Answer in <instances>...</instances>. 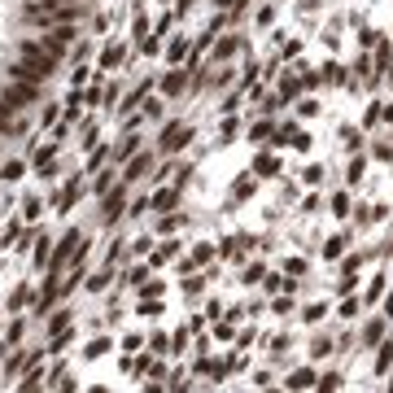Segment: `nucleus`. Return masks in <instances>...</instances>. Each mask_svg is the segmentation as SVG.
<instances>
[{
	"label": "nucleus",
	"mask_w": 393,
	"mask_h": 393,
	"mask_svg": "<svg viewBox=\"0 0 393 393\" xmlns=\"http://www.w3.org/2000/svg\"><path fill=\"white\" fill-rule=\"evenodd\" d=\"M118 214H123V197L114 193V197H105V223H114Z\"/></svg>",
	"instance_id": "obj_7"
},
{
	"label": "nucleus",
	"mask_w": 393,
	"mask_h": 393,
	"mask_svg": "<svg viewBox=\"0 0 393 393\" xmlns=\"http://www.w3.org/2000/svg\"><path fill=\"white\" fill-rule=\"evenodd\" d=\"M280 92H284V101H289V97H297V79H293V75H284V83H280Z\"/></svg>",
	"instance_id": "obj_13"
},
{
	"label": "nucleus",
	"mask_w": 393,
	"mask_h": 393,
	"mask_svg": "<svg viewBox=\"0 0 393 393\" xmlns=\"http://www.w3.org/2000/svg\"><path fill=\"white\" fill-rule=\"evenodd\" d=\"M5 75L14 79V83H35V88H44V79H49V70H40V66H31V62H22V57H18V62L5 70Z\"/></svg>",
	"instance_id": "obj_1"
},
{
	"label": "nucleus",
	"mask_w": 393,
	"mask_h": 393,
	"mask_svg": "<svg viewBox=\"0 0 393 393\" xmlns=\"http://www.w3.org/2000/svg\"><path fill=\"white\" fill-rule=\"evenodd\" d=\"M57 118H62V110H57V105H49V110H44V127H53Z\"/></svg>",
	"instance_id": "obj_18"
},
{
	"label": "nucleus",
	"mask_w": 393,
	"mask_h": 393,
	"mask_svg": "<svg viewBox=\"0 0 393 393\" xmlns=\"http://www.w3.org/2000/svg\"><path fill=\"white\" fill-rule=\"evenodd\" d=\"M171 201H175V188H162V193L153 197V206H158V210H166V206H171Z\"/></svg>",
	"instance_id": "obj_11"
},
{
	"label": "nucleus",
	"mask_w": 393,
	"mask_h": 393,
	"mask_svg": "<svg viewBox=\"0 0 393 393\" xmlns=\"http://www.w3.org/2000/svg\"><path fill=\"white\" fill-rule=\"evenodd\" d=\"M328 83H345V70L341 66H328Z\"/></svg>",
	"instance_id": "obj_19"
},
{
	"label": "nucleus",
	"mask_w": 393,
	"mask_h": 393,
	"mask_svg": "<svg viewBox=\"0 0 393 393\" xmlns=\"http://www.w3.org/2000/svg\"><path fill=\"white\" fill-rule=\"evenodd\" d=\"M184 83H188V79L180 75V70H171V75L162 79V92H166V97H180V92H184Z\"/></svg>",
	"instance_id": "obj_6"
},
{
	"label": "nucleus",
	"mask_w": 393,
	"mask_h": 393,
	"mask_svg": "<svg viewBox=\"0 0 393 393\" xmlns=\"http://www.w3.org/2000/svg\"><path fill=\"white\" fill-rule=\"evenodd\" d=\"M114 158V149H92V158H88V166H92V171H97V166H105V162H110Z\"/></svg>",
	"instance_id": "obj_10"
},
{
	"label": "nucleus",
	"mask_w": 393,
	"mask_h": 393,
	"mask_svg": "<svg viewBox=\"0 0 393 393\" xmlns=\"http://www.w3.org/2000/svg\"><path fill=\"white\" fill-rule=\"evenodd\" d=\"M188 140H193V127H184V123H166L162 127V149L166 153H180Z\"/></svg>",
	"instance_id": "obj_2"
},
{
	"label": "nucleus",
	"mask_w": 393,
	"mask_h": 393,
	"mask_svg": "<svg viewBox=\"0 0 393 393\" xmlns=\"http://www.w3.org/2000/svg\"><path fill=\"white\" fill-rule=\"evenodd\" d=\"M118 62H123V49H118V44H114V49H105V53H101V70H114Z\"/></svg>",
	"instance_id": "obj_8"
},
{
	"label": "nucleus",
	"mask_w": 393,
	"mask_h": 393,
	"mask_svg": "<svg viewBox=\"0 0 393 393\" xmlns=\"http://www.w3.org/2000/svg\"><path fill=\"white\" fill-rule=\"evenodd\" d=\"M214 5H223V9H232V5H236V0H214Z\"/></svg>",
	"instance_id": "obj_20"
},
{
	"label": "nucleus",
	"mask_w": 393,
	"mask_h": 393,
	"mask_svg": "<svg viewBox=\"0 0 393 393\" xmlns=\"http://www.w3.org/2000/svg\"><path fill=\"white\" fill-rule=\"evenodd\" d=\"M101 97H105V92H101V88H88V92H83V105H97Z\"/></svg>",
	"instance_id": "obj_16"
},
{
	"label": "nucleus",
	"mask_w": 393,
	"mask_h": 393,
	"mask_svg": "<svg viewBox=\"0 0 393 393\" xmlns=\"http://www.w3.org/2000/svg\"><path fill=\"white\" fill-rule=\"evenodd\" d=\"M9 127H14V105L0 97V131H9Z\"/></svg>",
	"instance_id": "obj_9"
},
{
	"label": "nucleus",
	"mask_w": 393,
	"mask_h": 393,
	"mask_svg": "<svg viewBox=\"0 0 393 393\" xmlns=\"http://www.w3.org/2000/svg\"><path fill=\"white\" fill-rule=\"evenodd\" d=\"M22 171H27V166H22V162H5V180H18Z\"/></svg>",
	"instance_id": "obj_14"
},
{
	"label": "nucleus",
	"mask_w": 393,
	"mask_h": 393,
	"mask_svg": "<svg viewBox=\"0 0 393 393\" xmlns=\"http://www.w3.org/2000/svg\"><path fill=\"white\" fill-rule=\"evenodd\" d=\"M136 153H140V136H136V131H131V136L123 140V145L114 149V162H131V158H136Z\"/></svg>",
	"instance_id": "obj_5"
},
{
	"label": "nucleus",
	"mask_w": 393,
	"mask_h": 393,
	"mask_svg": "<svg viewBox=\"0 0 393 393\" xmlns=\"http://www.w3.org/2000/svg\"><path fill=\"white\" fill-rule=\"evenodd\" d=\"M254 166H258V171H262V175H271V171H276V158H271V153H262V158H258Z\"/></svg>",
	"instance_id": "obj_12"
},
{
	"label": "nucleus",
	"mask_w": 393,
	"mask_h": 393,
	"mask_svg": "<svg viewBox=\"0 0 393 393\" xmlns=\"http://www.w3.org/2000/svg\"><path fill=\"white\" fill-rule=\"evenodd\" d=\"M232 53H236V40H232V35H228V40L219 44V53H214V57H232Z\"/></svg>",
	"instance_id": "obj_15"
},
{
	"label": "nucleus",
	"mask_w": 393,
	"mask_h": 393,
	"mask_svg": "<svg viewBox=\"0 0 393 393\" xmlns=\"http://www.w3.org/2000/svg\"><path fill=\"white\" fill-rule=\"evenodd\" d=\"M35 97H40V88H35V83H14V79H9V88H5V101L14 105V110H22V105H31Z\"/></svg>",
	"instance_id": "obj_3"
},
{
	"label": "nucleus",
	"mask_w": 393,
	"mask_h": 393,
	"mask_svg": "<svg viewBox=\"0 0 393 393\" xmlns=\"http://www.w3.org/2000/svg\"><path fill=\"white\" fill-rule=\"evenodd\" d=\"M145 171H153V153H136V158L127 162V180H140Z\"/></svg>",
	"instance_id": "obj_4"
},
{
	"label": "nucleus",
	"mask_w": 393,
	"mask_h": 393,
	"mask_svg": "<svg viewBox=\"0 0 393 393\" xmlns=\"http://www.w3.org/2000/svg\"><path fill=\"white\" fill-rule=\"evenodd\" d=\"M184 53H188V44H184V40H175V44H171V62H180Z\"/></svg>",
	"instance_id": "obj_17"
}]
</instances>
